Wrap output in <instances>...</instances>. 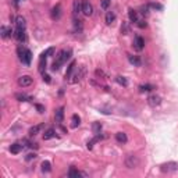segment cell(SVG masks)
<instances>
[{
	"label": "cell",
	"mask_w": 178,
	"mask_h": 178,
	"mask_svg": "<svg viewBox=\"0 0 178 178\" xmlns=\"http://www.w3.org/2000/svg\"><path fill=\"white\" fill-rule=\"evenodd\" d=\"M53 53H55V49H53V47H49L46 51H43V55H45L46 57H49V56H50V55H53Z\"/></svg>",
	"instance_id": "8d00e7d4"
},
{
	"label": "cell",
	"mask_w": 178,
	"mask_h": 178,
	"mask_svg": "<svg viewBox=\"0 0 178 178\" xmlns=\"http://www.w3.org/2000/svg\"><path fill=\"white\" fill-rule=\"evenodd\" d=\"M82 13H84L86 17L93 14V6H92L89 2H82Z\"/></svg>",
	"instance_id": "ba28073f"
},
{
	"label": "cell",
	"mask_w": 178,
	"mask_h": 178,
	"mask_svg": "<svg viewBox=\"0 0 178 178\" xmlns=\"http://www.w3.org/2000/svg\"><path fill=\"white\" fill-rule=\"evenodd\" d=\"M73 11L74 14H79V13H82V2L81 0H74L73 3Z\"/></svg>",
	"instance_id": "2e32d148"
},
{
	"label": "cell",
	"mask_w": 178,
	"mask_h": 178,
	"mask_svg": "<svg viewBox=\"0 0 178 178\" xmlns=\"http://www.w3.org/2000/svg\"><path fill=\"white\" fill-rule=\"evenodd\" d=\"M92 131H93L95 135H97V134H100V131H102V124L100 123H93L92 124Z\"/></svg>",
	"instance_id": "f1b7e54d"
},
{
	"label": "cell",
	"mask_w": 178,
	"mask_h": 178,
	"mask_svg": "<svg viewBox=\"0 0 178 178\" xmlns=\"http://www.w3.org/2000/svg\"><path fill=\"white\" fill-rule=\"evenodd\" d=\"M53 136H56V131L53 130V128H47V130L45 131V134H43V139H45V141L51 139Z\"/></svg>",
	"instance_id": "cb8c5ba5"
},
{
	"label": "cell",
	"mask_w": 178,
	"mask_h": 178,
	"mask_svg": "<svg viewBox=\"0 0 178 178\" xmlns=\"http://www.w3.org/2000/svg\"><path fill=\"white\" fill-rule=\"evenodd\" d=\"M21 2H24V0H13V3H14L15 6H18V4L21 3Z\"/></svg>",
	"instance_id": "b9f144b4"
},
{
	"label": "cell",
	"mask_w": 178,
	"mask_h": 178,
	"mask_svg": "<svg viewBox=\"0 0 178 178\" xmlns=\"http://www.w3.org/2000/svg\"><path fill=\"white\" fill-rule=\"evenodd\" d=\"M18 85L22 88L25 86H29V85H32V78H31L29 75H22L18 78Z\"/></svg>",
	"instance_id": "9c48e42d"
},
{
	"label": "cell",
	"mask_w": 178,
	"mask_h": 178,
	"mask_svg": "<svg viewBox=\"0 0 178 178\" xmlns=\"http://www.w3.org/2000/svg\"><path fill=\"white\" fill-rule=\"evenodd\" d=\"M104 21H106V24L107 25H112L113 22L116 21V14L113 11H109L107 14H106V18H104Z\"/></svg>",
	"instance_id": "7402d4cb"
},
{
	"label": "cell",
	"mask_w": 178,
	"mask_h": 178,
	"mask_svg": "<svg viewBox=\"0 0 178 178\" xmlns=\"http://www.w3.org/2000/svg\"><path fill=\"white\" fill-rule=\"evenodd\" d=\"M136 25H138L139 28H146V27H148V24H146L145 20H139V21L136 22Z\"/></svg>",
	"instance_id": "d590c367"
},
{
	"label": "cell",
	"mask_w": 178,
	"mask_h": 178,
	"mask_svg": "<svg viewBox=\"0 0 178 178\" xmlns=\"http://www.w3.org/2000/svg\"><path fill=\"white\" fill-rule=\"evenodd\" d=\"M22 149H24V145H22V143H13V145L10 146V152H11L13 154H18Z\"/></svg>",
	"instance_id": "9a60e30c"
},
{
	"label": "cell",
	"mask_w": 178,
	"mask_h": 178,
	"mask_svg": "<svg viewBox=\"0 0 178 178\" xmlns=\"http://www.w3.org/2000/svg\"><path fill=\"white\" fill-rule=\"evenodd\" d=\"M150 7H153V9H156V10H161L163 9V6L161 4H159V3H152V4H149Z\"/></svg>",
	"instance_id": "74e56055"
},
{
	"label": "cell",
	"mask_w": 178,
	"mask_h": 178,
	"mask_svg": "<svg viewBox=\"0 0 178 178\" xmlns=\"http://www.w3.org/2000/svg\"><path fill=\"white\" fill-rule=\"evenodd\" d=\"M43 128V125L42 124H38V125H33V127H31L29 128V131H28V134H29L31 136H35V135H38V134L40 132V130Z\"/></svg>",
	"instance_id": "ac0fdd59"
},
{
	"label": "cell",
	"mask_w": 178,
	"mask_h": 178,
	"mask_svg": "<svg viewBox=\"0 0 178 178\" xmlns=\"http://www.w3.org/2000/svg\"><path fill=\"white\" fill-rule=\"evenodd\" d=\"M100 6H102L103 10H107V9H109V6H110V0H102Z\"/></svg>",
	"instance_id": "d6a6232c"
},
{
	"label": "cell",
	"mask_w": 178,
	"mask_h": 178,
	"mask_svg": "<svg viewBox=\"0 0 178 178\" xmlns=\"http://www.w3.org/2000/svg\"><path fill=\"white\" fill-rule=\"evenodd\" d=\"M79 175H82V172H79L77 169H74V167L70 169V171H68V177L70 178H77V177H79Z\"/></svg>",
	"instance_id": "83f0119b"
},
{
	"label": "cell",
	"mask_w": 178,
	"mask_h": 178,
	"mask_svg": "<svg viewBox=\"0 0 178 178\" xmlns=\"http://www.w3.org/2000/svg\"><path fill=\"white\" fill-rule=\"evenodd\" d=\"M43 81H45L46 84H50V77H49L47 74H43Z\"/></svg>",
	"instance_id": "60d3db41"
},
{
	"label": "cell",
	"mask_w": 178,
	"mask_h": 178,
	"mask_svg": "<svg viewBox=\"0 0 178 178\" xmlns=\"http://www.w3.org/2000/svg\"><path fill=\"white\" fill-rule=\"evenodd\" d=\"M116 81H117L120 85H123V86H127V85H128V81L124 78V77H117V78H116Z\"/></svg>",
	"instance_id": "f546056e"
},
{
	"label": "cell",
	"mask_w": 178,
	"mask_h": 178,
	"mask_svg": "<svg viewBox=\"0 0 178 178\" xmlns=\"http://www.w3.org/2000/svg\"><path fill=\"white\" fill-rule=\"evenodd\" d=\"M116 141H117L118 143H127V141H128L127 134L125 132H117L116 134Z\"/></svg>",
	"instance_id": "ffe728a7"
},
{
	"label": "cell",
	"mask_w": 178,
	"mask_h": 178,
	"mask_svg": "<svg viewBox=\"0 0 178 178\" xmlns=\"http://www.w3.org/2000/svg\"><path fill=\"white\" fill-rule=\"evenodd\" d=\"M40 167H42V172H50L51 171V164H50V161H47V160L42 161Z\"/></svg>",
	"instance_id": "d4e9b609"
},
{
	"label": "cell",
	"mask_w": 178,
	"mask_h": 178,
	"mask_svg": "<svg viewBox=\"0 0 178 178\" xmlns=\"http://www.w3.org/2000/svg\"><path fill=\"white\" fill-rule=\"evenodd\" d=\"M0 35H2V38H3V39H9L11 35H14V32L11 31V28L3 25V27L0 28Z\"/></svg>",
	"instance_id": "30bf717a"
},
{
	"label": "cell",
	"mask_w": 178,
	"mask_h": 178,
	"mask_svg": "<svg viewBox=\"0 0 178 178\" xmlns=\"http://www.w3.org/2000/svg\"><path fill=\"white\" fill-rule=\"evenodd\" d=\"M79 124H81V117L78 114H73V117H71V127L77 128L79 127Z\"/></svg>",
	"instance_id": "603a6c76"
},
{
	"label": "cell",
	"mask_w": 178,
	"mask_h": 178,
	"mask_svg": "<svg viewBox=\"0 0 178 178\" xmlns=\"http://www.w3.org/2000/svg\"><path fill=\"white\" fill-rule=\"evenodd\" d=\"M74 70H75V61H71V64L68 66L67 68V73H66V79H71V77L74 75Z\"/></svg>",
	"instance_id": "e0dca14e"
},
{
	"label": "cell",
	"mask_w": 178,
	"mask_h": 178,
	"mask_svg": "<svg viewBox=\"0 0 178 178\" xmlns=\"http://www.w3.org/2000/svg\"><path fill=\"white\" fill-rule=\"evenodd\" d=\"M14 38L17 40H18V42H25V40H27V35H25V29H17L14 32Z\"/></svg>",
	"instance_id": "8fae6325"
},
{
	"label": "cell",
	"mask_w": 178,
	"mask_h": 178,
	"mask_svg": "<svg viewBox=\"0 0 178 178\" xmlns=\"http://www.w3.org/2000/svg\"><path fill=\"white\" fill-rule=\"evenodd\" d=\"M85 74H86V68H85V67H79L78 71H77V73L71 77V78H74V79H73V81L70 79V81H71V84H77V82H79L85 77Z\"/></svg>",
	"instance_id": "5b68a950"
},
{
	"label": "cell",
	"mask_w": 178,
	"mask_h": 178,
	"mask_svg": "<svg viewBox=\"0 0 178 178\" xmlns=\"http://www.w3.org/2000/svg\"><path fill=\"white\" fill-rule=\"evenodd\" d=\"M15 27H17V29H25V27H27V22H25L24 17L18 15V17L15 18Z\"/></svg>",
	"instance_id": "4fadbf2b"
},
{
	"label": "cell",
	"mask_w": 178,
	"mask_h": 178,
	"mask_svg": "<svg viewBox=\"0 0 178 178\" xmlns=\"http://www.w3.org/2000/svg\"><path fill=\"white\" fill-rule=\"evenodd\" d=\"M55 118H56V121H57L59 124L61 123V121L64 120V107L61 106V107H59L57 110H56V113H55Z\"/></svg>",
	"instance_id": "5bb4252c"
},
{
	"label": "cell",
	"mask_w": 178,
	"mask_h": 178,
	"mask_svg": "<svg viewBox=\"0 0 178 178\" xmlns=\"http://www.w3.org/2000/svg\"><path fill=\"white\" fill-rule=\"evenodd\" d=\"M50 15H51V18H53V20H59V18H60V17H61V6H60V4H57L56 7H53V9H51Z\"/></svg>",
	"instance_id": "7c38bea8"
},
{
	"label": "cell",
	"mask_w": 178,
	"mask_h": 178,
	"mask_svg": "<svg viewBox=\"0 0 178 178\" xmlns=\"http://www.w3.org/2000/svg\"><path fill=\"white\" fill-rule=\"evenodd\" d=\"M132 46H134V49H135L136 51L143 50V47H145V40H143V38H142V36H135Z\"/></svg>",
	"instance_id": "52a82bcc"
},
{
	"label": "cell",
	"mask_w": 178,
	"mask_h": 178,
	"mask_svg": "<svg viewBox=\"0 0 178 178\" xmlns=\"http://www.w3.org/2000/svg\"><path fill=\"white\" fill-rule=\"evenodd\" d=\"M17 53H18V57L22 61V64L29 66L31 61H32V51L27 47H18L17 49Z\"/></svg>",
	"instance_id": "6da1fadb"
},
{
	"label": "cell",
	"mask_w": 178,
	"mask_h": 178,
	"mask_svg": "<svg viewBox=\"0 0 178 178\" xmlns=\"http://www.w3.org/2000/svg\"><path fill=\"white\" fill-rule=\"evenodd\" d=\"M24 143L28 146V148L31 149H38V143H35V142H29V141H24Z\"/></svg>",
	"instance_id": "4dcf8cb0"
},
{
	"label": "cell",
	"mask_w": 178,
	"mask_h": 178,
	"mask_svg": "<svg viewBox=\"0 0 178 178\" xmlns=\"http://www.w3.org/2000/svg\"><path fill=\"white\" fill-rule=\"evenodd\" d=\"M128 32H130V28H128L127 24H124L123 27H121V33H123V35H127Z\"/></svg>",
	"instance_id": "e575fe53"
},
{
	"label": "cell",
	"mask_w": 178,
	"mask_h": 178,
	"mask_svg": "<svg viewBox=\"0 0 178 178\" xmlns=\"http://www.w3.org/2000/svg\"><path fill=\"white\" fill-rule=\"evenodd\" d=\"M153 89H154V86L150 84H145V85H141V86H139V92H141V93H143V92H150V91H153Z\"/></svg>",
	"instance_id": "4316f807"
},
{
	"label": "cell",
	"mask_w": 178,
	"mask_h": 178,
	"mask_svg": "<svg viewBox=\"0 0 178 178\" xmlns=\"http://www.w3.org/2000/svg\"><path fill=\"white\" fill-rule=\"evenodd\" d=\"M36 153H28L27 156H25V160H27V161H32V160H35L36 159Z\"/></svg>",
	"instance_id": "1f68e13d"
},
{
	"label": "cell",
	"mask_w": 178,
	"mask_h": 178,
	"mask_svg": "<svg viewBox=\"0 0 178 178\" xmlns=\"http://www.w3.org/2000/svg\"><path fill=\"white\" fill-rule=\"evenodd\" d=\"M160 170L163 172H167V174H170V172H175L178 170V164L174 163V161H169V163H164L160 166Z\"/></svg>",
	"instance_id": "3957f363"
},
{
	"label": "cell",
	"mask_w": 178,
	"mask_h": 178,
	"mask_svg": "<svg viewBox=\"0 0 178 178\" xmlns=\"http://www.w3.org/2000/svg\"><path fill=\"white\" fill-rule=\"evenodd\" d=\"M15 99L20 100V102H31V100H32V97L27 96L25 93H15Z\"/></svg>",
	"instance_id": "484cf974"
},
{
	"label": "cell",
	"mask_w": 178,
	"mask_h": 178,
	"mask_svg": "<svg viewBox=\"0 0 178 178\" xmlns=\"http://www.w3.org/2000/svg\"><path fill=\"white\" fill-rule=\"evenodd\" d=\"M70 59H71V50H66V49H63V50L59 51L56 61L60 63V64H64L67 60H70Z\"/></svg>",
	"instance_id": "277c9868"
},
{
	"label": "cell",
	"mask_w": 178,
	"mask_h": 178,
	"mask_svg": "<svg viewBox=\"0 0 178 178\" xmlns=\"http://www.w3.org/2000/svg\"><path fill=\"white\" fill-rule=\"evenodd\" d=\"M128 17H130V21L131 22H138L139 21V15H138V11H135L134 9H130V11H128Z\"/></svg>",
	"instance_id": "d6986e66"
},
{
	"label": "cell",
	"mask_w": 178,
	"mask_h": 178,
	"mask_svg": "<svg viewBox=\"0 0 178 178\" xmlns=\"http://www.w3.org/2000/svg\"><path fill=\"white\" fill-rule=\"evenodd\" d=\"M141 14L142 15H149V6H142L141 7Z\"/></svg>",
	"instance_id": "836d02e7"
},
{
	"label": "cell",
	"mask_w": 178,
	"mask_h": 178,
	"mask_svg": "<svg viewBox=\"0 0 178 178\" xmlns=\"http://www.w3.org/2000/svg\"><path fill=\"white\" fill-rule=\"evenodd\" d=\"M128 60H130V63L132 64V66H135V67H139L142 64V61H141V59L138 57V56H132V55H128Z\"/></svg>",
	"instance_id": "44dd1931"
},
{
	"label": "cell",
	"mask_w": 178,
	"mask_h": 178,
	"mask_svg": "<svg viewBox=\"0 0 178 178\" xmlns=\"http://www.w3.org/2000/svg\"><path fill=\"white\" fill-rule=\"evenodd\" d=\"M148 104L150 106V107H157V106L161 104V97H160L159 95H150V96L148 97Z\"/></svg>",
	"instance_id": "8992f818"
},
{
	"label": "cell",
	"mask_w": 178,
	"mask_h": 178,
	"mask_svg": "<svg viewBox=\"0 0 178 178\" xmlns=\"http://www.w3.org/2000/svg\"><path fill=\"white\" fill-rule=\"evenodd\" d=\"M124 163H125V166H127L128 169H135V167H138V164H139V159L135 156V154H127V156H125V160H124Z\"/></svg>",
	"instance_id": "7a4b0ae2"
},
{
	"label": "cell",
	"mask_w": 178,
	"mask_h": 178,
	"mask_svg": "<svg viewBox=\"0 0 178 178\" xmlns=\"http://www.w3.org/2000/svg\"><path fill=\"white\" fill-rule=\"evenodd\" d=\"M95 74H96V75L97 77H103V78H104V73H103V71H102V70H96V71H95Z\"/></svg>",
	"instance_id": "f35d334b"
},
{
	"label": "cell",
	"mask_w": 178,
	"mask_h": 178,
	"mask_svg": "<svg viewBox=\"0 0 178 178\" xmlns=\"http://www.w3.org/2000/svg\"><path fill=\"white\" fill-rule=\"evenodd\" d=\"M35 107H36V110H38L39 113H43V112H45V107H43L42 104H36Z\"/></svg>",
	"instance_id": "ab89813d"
}]
</instances>
